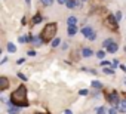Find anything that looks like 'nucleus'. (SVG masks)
<instances>
[{"label":"nucleus","mask_w":126,"mask_h":114,"mask_svg":"<svg viewBox=\"0 0 126 114\" xmlns=\"http://www.w3.org/2000/svg\"><path fill=\"white\" fill-rule=\"evenodd\" d=\"M9 87V80L8 77H0V90H6Z\"/></svg>","instance_id":"obj_5"},{"label":"nucleus","mask_w":126,"mask_h":114,"mask_svg":"<svg viewBox=\"0 0 126 114\" xmlns=\"http://www.w3.org/2000/svg\"><path fill=\"white\" fill-rule=\"evenodd\" d=\"M107 101H110V104H113L114 107H117V104L120 102L119 99V93L116 90H111L110 93H107Z\"/></svg>","instance_id":"obj_4"},{"label":"nucleus","mask_w":126,"mask_h":114,"mask_svg":"<svg viewBox=\"0 0 126 114\" xmlns=\"http://www.w3.org/2000/svg\"><path fill=\"white\" fill-rule=\"evenodd\" d=\"M105 74H113V70L111 68H107V67H104V70H102Z\"/></svg>","instance_id":"obj_22"},{"label":"nucleus","mask_w":126,"mask_h":114,"mask_svg":"<svg viewBox=\"0 0 126 114\" xmlns=\"http://www.w3.org/2000/svg\"><path fill=\"white\" fill-rule=\"evenodd\" d=\"M117 49H119V46H117V43L116 42H113L108 47H107V52H110V53H114V52H117Z\"/></svg>","instance_id":"obj_7"},{"label":"nucleus","mask_w":126,"mask_h":114,"mask_svg":"<svg viewBox=\"0 0 126 114\" xmlns=\"http://www.w3.org/2000/svg\"><path fill=\"white\" fill-rule=\"evenodd\" d=\"M65 114H73V113H71V110H65Z\"/></svg>","instance_id":"obj_33"},{"label":"nucleus","mask_w":126,"mask_h":114,"mask_svg":"<svg viewBox=\"0 0 126 114\" xmlns=\"http://www.w3.org/2000/svg\"><path fill=\"white\" fill-rule=\"evenodd\" d=\"M56 28H58V25H56L55 22H50V24L45 25V28H43L42 33H40V39H42L43 42H50V40L55 37V34H56Z\"/></svg>","instance_id":"obj_2"},{"label":"nucleus","mask_w":126,"mask_h":114,"mask_svg":"<svg viewBox=\"0 0 126 114\" xmlns=\"http://www.w3.org/2000/svg\"><path fill=\"white\" fill-rule=\"evenodd\" d=\"M92 50L89 49V47H83V50H82V55L85 56V58H89V56H92Z\"/></svg>","instance_id":"obj_8"},{"label":"nucleus","mask_w":126,"mask_h":114,"mask_svg":"<svg viewBox=\"0 0 126 114\" xmlns=\"http://www.w3.org/2000/svg\"><path fill=\"white\" fill-rule=\"evenodd\" d=\"M108 114H117V108H116V107L110 108V110H108Z\"/></svg>","instance_id":"obj_23"},{"label":"nucleus","mask_w":126,"mask_h":114,"mask_svg":"<svg viewBox=\"0 0 126 114\" xmlns=\"http://www.w3.org/2000/svg\"><path fill=\"white\" fill-rule=\"evenodd\" d=\"M40 40H42L40 37H34V39H33V43H36V44H40V43H42Z\"/></svg>","instance_id":"obj_25"},{"label":"nucleus","mask_w":126,"mask_h":114,"mask_svg":"<svg viewBox=\"0 0 126 114\" xmlns=\"http://www.w3.org/2000/svg\"><path fill=\"white\" fill-rule=\"evenodd\" d=\"M42 3L45 6H52V0H42Z\"/></svg>","instance_id":"obj_21"},{"label":"nucleus","mask_w":126,"mask_h":114,"mask_svg":"<svg viewBox=\"0 0 126 114\" xmlns=\"http://www.w3.org/2000/svg\"><path fill=\"white\" fill-rule=\"evenodd\" d=\"M96 56H98L99 59H102L104 56H105V52H104V50H98V52H96Z\"/></svg>","instance_id":"obj_19"},{"label":"nucleus","mask_w":126,"mask_h":114,"mask_svg":"<svg viewBox=\"0 0 126 114\" xmlns=\"http://www.w3.org/2000/svg\"><path fill=\"white\" fill-rule=\"evenodd\" d=\"M120 68H122V70H123V71L126 73V67H125V65H120Z\"/></svg>","instance_id":"obj_32"},{"label":"nucleus","mask_w":126,"mask_h":114,"mask_svg":"<svg viewBox=\"0 0 126 114\" xmlns=\"http://www.w3.org/2000/svg\"><path fill=\"white\" fill-rule=\"evenodd\" d=\"M92 87H95V89H102V83L98 82V80H94V82H92Z\"/></svg>","instance_id":"obj_14"},{"label":"nucleus","mask_w":126,"mask_h":114,"mask_svg":"<svg viewBox=\"0 0 126 114\" xmlns=\"http://www.w3.org/2000/svg\"><path fill=\"white\" fill-rule=\"evenodd\" d=\"M114 16H116V19H117V21H120V18H122V12H120V11H117Z\"/></svg>","instance_id":"obj_24"},{"label":"nucleus","mask_w":126,"mask_h":114,"mask_svg":"<svg viewBox=\"0 0 126 114\" xmlns=\"http://www.w3.org/2000/svg\"><path fill=\"white\" fill-rule=\"evenodd\" d=\"M113 42H114V40H111V39H107V40H104L102 46H104V47H108V46H110V44H111Z\"/></svg>","instance_id":"obj_17"},{"label":"nucleus","mask_w":126,"mask_h":114,"mask_svg":"<svg viewBox=\"0 0 126 114\" xmlns=\"http://www.w3.org/2000/svg\"><path fill=\"white\" fill-rule=\"evenodd\" d=\"M104 24L107 25L108 30H111V31H119V24H117V19H116L114 15H107Z\"/></svg>","instance_id":"obj_3"},{"label":"nucleus","mask_w":126,"mask_h":114,"mask_svg":"<svg viewBox=\"0 0 126 114\" xmlns=\"http://www.w3.org/2000/svg\"><path fill=\"white\" fill-rule=\"evenodd\" d=\"M34 114H45V113H34Z\"/></svg>","instance_id":"obj_34"},{"label":"nucleus","mask_w":126,"mask_h":114,"mask_svg":"<svg viewBox=\"0 0 126 114\" xmlns=\"http://www.w3.org/2000/svg\"><path fill=\"white\" fill-rule=\"evenodd\" d=\"M28 55H30V56H36V52H34V50H30Z\"/></svg>","instance_id":"obj_30"},{"label":"nucleus","mask_w":126,"mask_h":114,"mask_svg":"<svg viewBox=\"0 0 126 114\" xmlns=\"http://www.w3.org/2000/svg\"><path fill=\"white\" fill-rule=\"evenodd\" d=\"M94 33V30H92V27H83V30H82V34L83 36H86L88 39L91 37V34Z\"/></svg>","instance_id":"obj_6"},{"label":"nucleus","mask_w":126,"mask_h":114,"mask_svg":"<svg viewBox=\"0 0 126 114\" xmlns=\"http://www.w3.org/2000/svg\"><path fill=\"white\" fill-rule=\"evenodd\" d=\"M67 8H68V9L77 8V2H76V0H68V2H67Z\"/></svg>","instance_id":"obj_12"},{"label":"nucleus","mask_w":126,"mask_h":114,"mask_svg":"<svg viewBox=\"0 0 126 114\" xmlns=\"http://www.w3.org/2000/svg\"><path fill=\"white\" fill-rule=\"evenodd\" d=\"M11 101L14 105L16 107H28V101H27V87L25 86H19L16 90L12 92L11 95Z\"/></svg>","instance_id":"obj_1"},{"label":"nucleus","mask_w":126,"mask_h":114,"mask_svg":"<svg viewBox=\"0 0 126 114\" xmlns=\"http://www.w3.org/2000/svg\"><path fill=\"white\" fill-rule=\"evenodd\" d=\"M67 2H68V0H58V3H61V5H62V3L67 5Z\"/></svg>","instance_id":"obj_31"},{"label":"nucleus","mask_w":126,"mask_h":114,"mask_svg":"<svg viewBox=\"0 0 126 114\" xmlns=\"http://www.w3.org/2000/svg\"><path fill=\"white\" fill-rule=\"evenodd\" d=\"M67 24H68V27H70V25H76V24H77V19H76V16H68V19H67Z\"/></svg>","instance_id":"obj_13"},{"label":"nucleus","mask_w":126,"mask_h":114,"mask_svg":"<svg viewBox=\"0 0 126 114\" xmlns=\"http://www.w3.org/2000/svg\"><path fill=\"white\" fill-rule=\"evenodd\" d=\"M9 114H18V107L9 105Z\"/></svg>","instance_id":"obj_16"},{"label":"nucleus","mask_w":126,"mask_h":114,"mask_svg":"<svg viewBox=\"0 0 126 114\" xmlns=\"http://www.w3.org/2000/svg\"><path fill=\"white\" fill-rule=\"evenodd\" d=\"M42 19H43V18H42V15H40V14H36V15L33 16L31 22H33V24H39V22H42Z\"/></svg>","instance_id":"obj_9"},{"label":"nucleus","mask_w":126,"mask_h":114,"mask_svg":"<svg viewBox=\"0 0 126 114\" xmlns=\"http://www.w3.org/2000/svg\"><path fill=\"white\" fill-rule=\"evenodd\" d=\"M95 111H96V114H107V113H105V110H104V107H98Z\"/></svg>","instance_id":"obj_18"},{"label":"nucleus","mask_w":126,"mask_h":114,"mask_svg":"<svg viewBox=\"0 0 126 114\" xmlns=\"http://www.w3.org/2000/svg\"><path fill=\"white\" fill-rule=\"evenodd\" d=\"M67 33H68V36H70V37H71V36H74V34L77 33V28H76V25H70Z\"/></svg>","instance_id":"obj_10"},{"label":"nucleus","mask_w":126,"mask_h":114,"mask_svg":"<svg viewBox=\"0 0 126 114\" xmlns=\"http://www.w3.org/2000/svg\"><path fill=\"white\" fill-rule=\"evenodd\" d=\"M18 77H19V79H21V80H24V82H25V80H27V77H25V76H24V74H22V73H18Z\"/></svg>","instance_id":"obj_27"},{"label":"nucleus","mask_w":126,"mask_h":114,"mask_svg":"<svg viewBox=\"0 0 126 114\" xmlns=\"http://www.w3.org/2000/svg\"><path fill=\"white\" fill-rule=\"evenodd\" d=\"M59 43H61V39H55V40L52 42V47H56V46H59Z\"/></svg>","instance_id":"obj_20"},{"label":"nucleus","mask_w":126,"mask_h":114,"mask_svg":"<svg viewBox=\"0 0 126 114\" xmlns=\"http://www.w3.org/2000/svg\"><path fill=\"white\" fill-rule=\"evenodd\" d=\"M101 65H104V67H108V65H110V67H113V64H111V62H108V61H102V62H101Z\"/></svg>","instance_id":"obj_26"},{"label":"nucleus","mask_w":126,"mask_h":114,"mask_svg":"<svg viewBox=\"0 0 126 114\" xmlns=\"http://www.w3.org/2000/svg\"><path fill=\"white\" fill-rule=\"evenodd\" d=\"M79 93H80V95H88V90H86V89H82Z\"/></svg>","instance_id":"obj_29"},{"label":"nucleus","mask_w":126,"mask_h":114,"mask_svg":"<svg viewBox=\"0 0 126 114\" xmlns=\"http://www.w3.org/2000/svg\"><path fill=\"white\" fill-rule=\"evenodd\" d=\"M117 108H119L120 111H123V113H126V101H120V102L117 104Z\"/></svg>","instance_id":"obj_11"},{"label":"nucleus","mask_w":126,"mask_h":114,"mask_svg":"<svg viewBox=\"0 0 126 114\" xmlns=\"http://www.w3.org/2000/svg\"><path fill=\"white\" fill-rule=\"evenodd\" d=\"M95 39H96V34H95V33H92V34H91V37H89V40H95Z\"/></svg>","instance_id":"obj_28"},{"label":"nucleus","mask_w":126,"mask_h":114,"mask_svg":"<svg viewBox=\"0 0 126 114\" xmlns=\"http://www.w3.org/2000/svg\"><path fill=\"white\" fill-rule=\"evenodd\" d=\"M8 50H9L11 53H14V52H16V46L12 44V43H8Z\"/></svg>","instance_id":"obj_15"},{"label":"nucleus","mask_w":126,"mask_h":114,"mask_svg":"<svg viewBox=\"0 0 126 114\" xmlns=\"http://www.w3.org/2000/svg\"><path fill=\"white\" fill-rule=\"evenodd\" d=\"M83 2H85V0H83Z\"/></svg>","instance_id":"obj_35"}]
</instances>
